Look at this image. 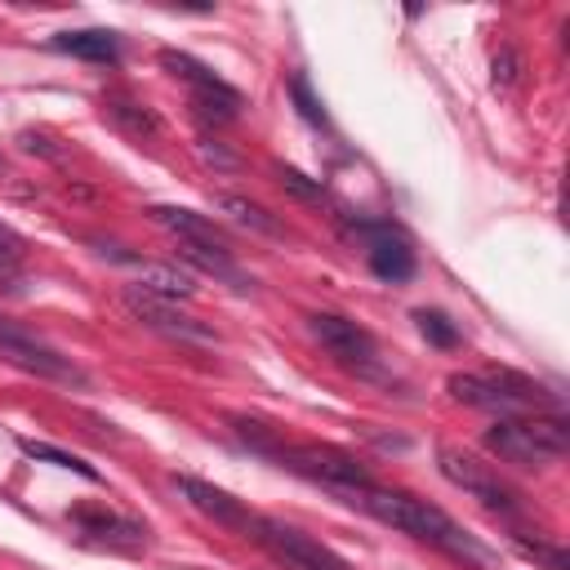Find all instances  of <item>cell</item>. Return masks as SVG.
Instances as JSON below:
<instances>
[{
	"label": "cell",
	"instance_id": "9c48e42d",
	"mask_svg": "<svg viewBox=\"0 0 570 570\" xmlns=\"http://www.w3.org/2000/svg\"><path fill=\"white\" fill-rule=\"evenodd\" d=\"M125 312L138 321V325H147V330H156V334H165V338H174V343H196V347H214L218 343V334L205 325V321H196V316H187V312H178V303H169V298H156V294H142V289H125Z\"/></svg>",
	"mask_w": 570,
	"mask_h": 570
},
{
	"label": "cell",
	"instance_id": "44dd1931",
	"mask_svg": "<svg viewBox=\"0 0 570 570\" xmlns=\"http://www.w3.org/2000/svg\"><path fill=\"white\" fill-rule=\"evenodd\" d=\"M22 454H31V459H49L53 468H67V472H76V476H85V481H98V472H94L85 459L67 454V450H58V445H45V441H22Z\"/></svg>",
	"mask_w": 570,
	"mask_h": 570
},
{
	"label": "cell",
	"instance_id": "7a4b0ae2",
	"mask_svg": "<svg viewBox=\"0 0 570 570\" xmlns=\"http://www.w3.org/2000/svg\"><path fill=\"white\" fill-rule=\"evenodd\" d=\"M445 387L454 401H463L472 410H490L499 419L557 410V396L539 379L517 374V370H463V374H450Z\"/></svg>",
	"mask_w": 570,
	"mask_h": 570
},
{
	"label": "cell",
	"instance_id": "5b68a950",
	"mask_svg": "<svg viewBox=\"0 0 570 570\" xmlns=\"http://www.w3.org/2000/svg\"><path fill=\"white\" fill-rule=\"evenodd\" d=\"M307 334H312L343 370H352V374H361V379H383L379 343H374V334H370L361 321L338 316V312H316V316H307Z\"/></svg>",
	"mask_w": 570,
	"mask_h": 570
},
{
	"label": "cell",
	"instance_id": "e0dca14e",
	"mask_svg": "<svg viewBox=\"0 0 570 570\" xmlns=\"http://www.w3.org/2000/svg\"><path fill=\"white\" fill-rule=\"evenodd\" d=\"M53 49L85 58V62H120V36L102 31V27H85V31H58Z\"/></svg>",
	"mask_w": 570,
	"mask_h": 570
},
{
	"label": "cell",
	"instance_id": "30bf717a",
	"mask_svg": "<svg viewBox=\"0 0 570 570\" xmlns=\"http://www.w3.org/2000/svg\"><path fill=\"white\" fill-rule=\"evenodd\" d=\"M352 232L365 236V263H370V272L379 281L401 285V281L414 276V249H410V240H405V232L396 223H387V218H356Z\"/></svg>",
	"mask_w": 570,
	"mask_h": 570
},
{
	"label": "cell",
	"instance_id": "ba28073f",
	"mask_svg": "<svg viewBox=\"0 0 570 570\" xmlns=\"http://www.w3.org/2000/svg\"><path fill=\"white\" fill-rule=\"evenodd\" d=\"M160 62H165L178 80H187V85H191V107H196V116H200V120L227 125V120H236V116H240V94H236L223 76H214L205 62H196V58H187V53H174V49H165V53H160Z\"/></svg>",
	"mask_w": 570,
	"mask_h": 570
},
{
	"label": "cell",
	"instance_id": "cb8c5ba5",
	"mask_svg": "<svg viewBox=\"0 0 570 570\" xmlns=\"http://www.w3.org/2000/svg\"><path fill=\"white\" fill-rule=\"evenodd\" d=\"M289 98L298 102V116H303V120L325 125V111H321V102H316L312 89H307V76H294V80H289Z\"/></svg>",
	"mask_w": 570,
	"mask_h": 570
},
{
	"label": "cell",
	"instance_id": "7c38bea8",
	"mask_svg": "<svg viewBox=\"0 0 570 570\" xmlns=\"http://www.w3.org/2000/svg\"><path fill=\"white\" fill-rule=\"evenodd\" d=\"M178 494H183V499H187L205 521H214V525L236 530V534H245V539H249L254 512H249L240 499H232L227 490H218V485H209V481H200V476H178Z\"/></svg>",
	"mask_w": 570,
	"mask_h": 570
},
{
	"label": "cell",
	"instance_id": "ffe728a7",
	"mask_svg": "<svg viewBox=\"0 0 570 570\" xmlns=\"http://www.w3.org/2000/svg\"><path fill=\"white\" fill-rule=\"evenodd\" d=\"M18 281H22V236L9 223H0V285L18 289Z\"/></svg>",
	"mask_w": 570,
	"mask_h": 570
},
{
	"label": "cell",
	"instance_id": "4fadbf2b",
	"mask_svg": "<svg viewBox=\"0 0 570 570\" xmlns=\"http://www.w3.org/2000/svg\"><path fill=\"white\" fill-rule=\"evenodd\" d=\"M102 258H116V263L134 267V276H138V285H134V289H142V294H156V298H169V303H178V298H191V294H196L191 276H187V272H178V267H169V263H142V258H134V254H129V249H120V245H102Z\"/></svg>",
	"mask_w": 570,
	"mask_h": 570
},
{
	"label": "cell",
	"instance_id": "484cf974",
	"mask_svg": "<svg viewBox=\"0 0 570 570\" xmlns=\"http://www.w3.org/2000/svg\"><path fill=\"white\" fill-rule=\"evenodd\" d=\"M512 85L517 80V58H512V49H503V53H494V85Z\"/></svg>",
	"mask_w": 570,
	"mask_h": 570
},
{
	"label": "cell",
	"instance_id": "8fae6325",
	"mask_svg": "<svg viewBox=\"0 0 570 570\" xmlns=\"http://www.w3.org/2000/svg\"><path fill=\"white\" fill-rule=\"evenodd\" d=\"M281 459H285V468H294V472H303V476H312V481H325V485L338 490V494H343V490L374 485L370 472H365L352 454H343V450H334V445H285Z\"/></svg>",
	"mask_w": 570,
	"mask_h": 570
},
{
	"label": "cell",
	"instance_id": "7402d4cb",
	"mask_svg": "<svg viewBox=\"0 0 570 570\" xmlns=\"http://www.w3.org/2000/svg\"><path fill=\"white\" fill-rule=\"evenodd\" d=\"M414 321H419V330H423L428 343H436V347H454V343H459V330H454V321H450L445 312H428V307H419Z\"/></svg>",
	"mask_w": 570,
	"mask_h": 570
},
{
	"label": "cell",
	"instance_id": "6da1fadb",
	"mask_svg": "<svg viewBox=\"0 0 570 570\" xmlns=\"http://www.w3.org/2000/svg\"><path fill=\"white\" fill-rule=\"evenodd\" d=\"M343 499H347L352 508L370 512L374 521H383V525H392V530H401V534H410V539H419V543H432V548H441V552H450V557L490 561V552H485L454 517H445V512H441L436 503H428V499H414V494H405V490H383V485L343 490Z\"/></svg>",
	"mask_w": 570,
	"mask_h": 570
},
{
	"label": "cell",
	"instance_id": "4316f807",
	"mask_svg": "<svg viewBox=\"0 0 570 570\" xmlns=\"http://www.w3.org/2000/svg\"><path fill=\"white\" fill-rule=\"evenodd\" d=\"M0 165H4V160H0Z\"/></svg>",
	"mask_w": 570,
	"mask_h": 570
},
{
	"label": "cell",
	"instance_id": "277c9868",
	"mask_svg": "<svg viewBox=\"0 0 570 570\" xmlns=\"http://www.w3.org/2000/svg\"><path fill=\"white\" fill-rule=\"evenodd\" d=\"M0 361L31 374V379H45V383H67V387H85V370L62 356L58 347H49L45 338H36L27 325L0 316Z\"/></svg>",
	"mask_w": 570,
	"mask_h": 570
},
{
	"label": "cell",
	"instance_id": "3957f363",
	"mask_svg": "<svg viewBox=\"0 0 570 570\" xmlns=\"http://www.w3.org/2000/svg\"><path fill=\"white\" fill-rule=\"evenodd\" d=\"M481 445L512 468H548L557 459H566L570 450V428L561 414H512V419H494L481 436Z\"/></svg>",
	"mask_w": 570,
	"mask_h": 570
},
{
	"label": "cell",
	"instance_id": "ac0fdd59",
	"mask_svg": "<svg viewBox=\"0 0 570 570\" xmlns=\"http://www.w3.org/2000/svg\"><path fill=\"white\" fill-rule=\"evenodd\" d=\"M102 111H107L125 134H134V138H156V134H160V116H156L147 102H134V98H125V94H107V98H102Z\"/></svg>",
	"mask_w": 570,
	"mask_h": 570
},
{
	"label": "cell",
	"instance_id": "52a82bcc",
	"mask_svg": "<svg viewBox=\"0 0 570 570\" xmlns=\"http://www.w3.org/2000/svg\"><path fill=\"white\" fill-rule=\"evenodd\" d=\"M249 539L263 552H272V561H281L285 570H347V561L338 552H330L325 543H316L312 534H303L298 525H285L276 517H258L254 512Z\"/></svg>",
	"mask_w": 570,
	"mask_h": 570
},
{
	"label": "cell",
	"instance_id": "9a60e30c",
	"mask_svg": "<svg viewBox=\"0 0 570 570\" xmlns=\"http://www.w3.org/2000/svg\"><path fill=\"white\" fill-rule=\"evenodd\" d=\"M178 258L183 263H191L196 272H205V276H214V281H223V285H232V289H249L254 281L240 272V263L232 258V249L227 245H178Z\"/></svg>",
	"mask_w": 570,
	"mask_h": 570
},
{
	"label": "cell",
	"instance_id": "2e32d148",
	"mask_svg": "<svg viewBox=\"0 0 570 570\" xmlns=\"http://www.w3.org/2000/svg\"><path fill=\"white\" fill-rule=\"evenodd\" d=\"M151 218H156L165 232H174V236H178V245H227V240H223V232H218L205 214H196V209L156 205V209H151Z\"/></svg>",
	"mask_w": 570,
	"mask_h": 570
},
{
	"label": "cell",
	"instance_id": "5bb4252c",
	"mask_svg": "<svg viewBox=\"0 0 570 570\" xmlns=\"http://www.w3.org/2000/svg\"><path fill=\"white\" fill-rule=\"evenodd\" d=\"M71 521L85 530V534H94V539H107V543H142L147 539V530L138 525V521H129V517H120L116 508H107V503H80V508H71Z\"/></svg>",
	"mask_w": 570,
	"mask_h": 570
},
{
	"label": "cell",
	"instance_id": "d4e9b609",
	"mask_svg": "<svg viewBox=\"0 0 570 570\" xmlns=\"http://www.w3.org/2000/svg\"><path fill=\"white\" fill-rule=\"evenodd\" d=\"M281 183H285L294 196H307V200H316V196H321V183H307L298 169H281Z\"/></svg>",
	"mask_w": 570,
	"mask_h": 570
},
{
	"label": "cell",
	"instance_id": "8992f818",
	"mask_svg": "<svg viewBox=\"0 0 570 570\" xmlns=\"http://www.w3.org/2000/svg\"><path fill=\"white\" fill-rule=\"evenodd\" d=\"M436 468H441V476H445L450 485H459L468 499H476L481 508H490V512H499V517H512V512L521 508V494H517L490 463H481L476 454H468V450H459V445H441V450H436Z\"/></svg>",
	"mask_w": 570,
	"mask_h": 570
},
{
	"label": "cell",
	"instance_id": "603a6c76",
	"mask_svg": "<svg viewBox=\"0 0 570 570\" xmlns=\"http://www.w3.org/2000/svg\"><path fill=\"white\" fill-rule=\"evenodd\" d=\"M512 543H517V552H521L525 561H539L543 570H566V552H561V548H552V543H539V539L530 543L525 534H512Z\"/></svg>",
	"mask_w": 570,
	"mask_h": 570
},
{
	"label": "cell",
	"instance_id": "d6986e66",
	"mask_svg": "<svg viewBox=\"0 0 570 570\" xmlns=\"http://www.w3.org/2000/svg\"><path fill=\"white\" fill-rule=\"evenodd\" d=\"M218 209L232 214L240 227H254V232H263V236H276V232H281V223H276L263 205H254V200H245V196H218Z\"/></svg>",
	"mask_w": 570,
	"mask_h": 570
}]
</instances>
